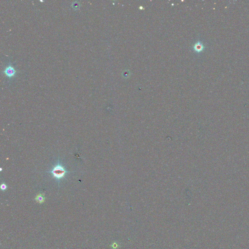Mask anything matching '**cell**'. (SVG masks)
<instances>
[{"mask_svg": "<svg viewBox=\"0 0 249 249\" xmlns=\"http://www.w3.org/2000/svg\"><path fill=\"white\" fill-rule=\"evenodd\" d=\"M1 189L3 191H5L7 188V186H6V185L5 183H2L1 185Z\"/></svg>", "mask_w": 249, "mask_h": 249, "instance_id": "cell-5", "label": "cell"}, {"mask_svg": "<svg viewBox=\"0 0 249 249\" xmlns=\"http://www.w3.org/2000/svg\"><path fill=\"white\" fill-rule=\"evenodd\" d=\"M47 172L51 173L54 178H55L57 181H59L61 179L64 178L66 173L68 171L65 169L64 167L59 163H58L51 171Z\"/></svg>", "mask_w": 249, "mask_h": 249, "instance_id": "cell-1", "label": "cell"}, {"mask_svg": "<svg viewBox=\"0 0 249 249\" xmlns=\"http://www.w3.org/2000/svg\"><path fill=\"white\" fill-rule=\"evenodd\" d=\"M35 200L39 203H42L44 202L45 200V198L44 196L43 195L41 194H39L37 196V197L35 198Z\"/></svg>", "mask_w": 249, "mask_h": 249, "instance_id": "cell-3", "label": "cell"}, {"mask_svg": "<svg viewBox=\"0 0 249 249\" xmlns=\"http://www.w3.org/2000/svg\"><path fill=\"white\" fill-rule=\"evenodd\" d=\"M194 49L196 50V51H197V52H200L203 49V46H202V45L200 43L198 42V43H196L195 45H194Z\"/></svg>", "mask_w": 249, "mask_h": 249, "instance_id": "cell-4", "label": "cell"}, {"mask_svg": "<svg viewBox=\"0 0 249 249\" xmlns=\"http://www.w3.org/2000/svg\"><path fill=\"white\" fill-rule=\"evenodd\" d=\"M15 73V70L12 66H8L6 68L5 71V73L6 75L9 78H11L14 76Z\"/></svg>", "mask_w": 249, "mask_h": 249, "instance_id": "cell-2", "label": "cell"}]
</instances>
